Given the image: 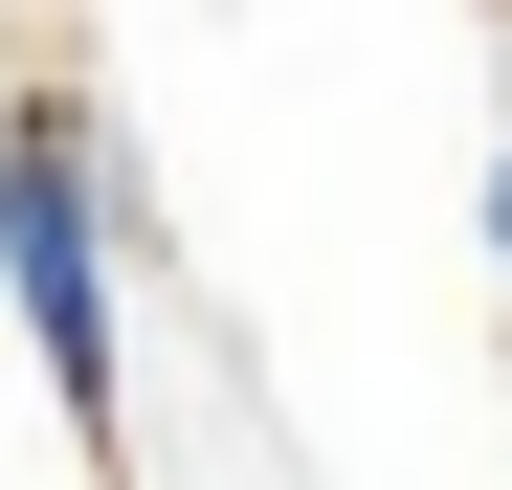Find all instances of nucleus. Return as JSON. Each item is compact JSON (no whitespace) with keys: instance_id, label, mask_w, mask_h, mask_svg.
<instances>
[{"instance_id":"1","label":"nucleus","mask_w":512,"mask_h":490,"mask_svg":"<svg viewBox=\"0 0 512 490\" xmlns=\"http://www.w3.org/2000/svg\"><path fill=\"white\" fill-rule=\"evenodd\" d=\"M0 290H23V357H45V401L112 446V179H90V112L67 90H23L0 112Z\"/></svg>"},{"instance_id":"2","label":"nucleus","mask_w":512,"mask_h":490,"mask_svg":"<svg viewBox=\"0 0 512 490\" xmlns=\"http://www.w3.org/2000/svg\"><path fill=\"white\" fill-rule=\"evenodd\" d=\"M468 223H490V245H512V156H490V179H468Z\"/></svg>"}]
</instances>
